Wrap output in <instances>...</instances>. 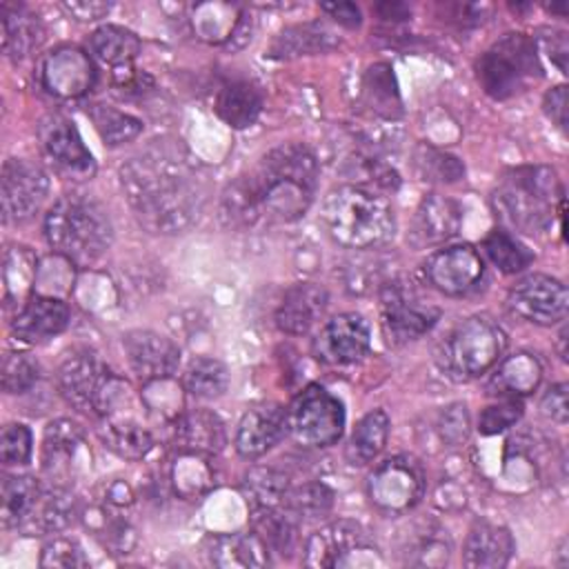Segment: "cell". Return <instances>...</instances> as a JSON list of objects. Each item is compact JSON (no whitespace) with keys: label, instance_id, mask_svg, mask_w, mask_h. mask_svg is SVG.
Returning a JSON list of instances; mask_svg holds the SVG:
<instances>
[{"label":"cell","instance_id":"obj_43","mask_svg":"<svg viewBox=\"0 0 569 569\" xmlns=\"http://www.w3.org/2000/svg\"><path fill=\"white\" fill-rule=\"evenodd\" d=\"M482 251L502 273H518L533 262V251L507 229H493L482 240Z\"/></svg>","mask_w":569,"mask_h":569},{"label":"cell","instance_id":"obj_36","mask_svg":"<svg viewBox=\"0 0 569 569\" xmlns=\"http://www.w3.org/2000/svg\"><path fill=\"white\" fill-rule=\"evenodd\" d=\"M38 276V258L29 247L11 244L4 249L2 260V289H4V305L22 307L33 293V282Z\"/></svg>","mask_w":569,"mask_h":569},{"label":"cell","instance_id":"obj_58","mask_svg":"<svg viewBox=\"0 0 569 569\" xmlns=\"http://www.w3.org/2000/svg\"><path fill=\"white\" fill-rule=\"evenodd\" d=\"M104 502H107V507H113V509L129 507L133 502V489L124 480H113L104 489Z\"/></svg>","mask_w":569,"mask_h":569},{"label":"cell","instance_id":"obj_42","mask_svg":"<svg viewBox=\"0 0 569 569\" xmlns=\"http://www.w3.org/2000/svg\"><path fill=\"white\" fill-rule=\"evenodd\" d=\"M182 387L187 393L202 398V400L218 398L229 387L227 367L220 360L209 358V356L193 358L182 376Z\"/></svg>","mask_w":569,"mask_h":569},{"label":"cell","instance_id":"obj_6","mask_svg":"<svg viewBox=\"0 0 569 569\" xmlns=\"http://www.w3.org/2000/svg\"><path fill=\"white\" fill-rule=\"evenodd\" d=\"M542 76L538 47L525 33H507L476 60L480 89L493 100L518 96L529 82Z\"/></svg>","mask_w":569,"mask_h":569},{"label":"cell","instance_id":"obj_51","mask_svg":"<svg viewBox=\"0 0 569 569\" xmlns=\"http://www.w3.org/2000/svg\"><path fill=\"white\" fill-rule=\"evenodd\" d=\"M438 436L447 447H458L469 438L471 431V420H469V411L462 402H453L449 407H445L438 416L436 422Z\"/></svg>","mask_w":569,"mask_h":569},{"label":"cell","instance_id":"obj_28","mask_svg":"<svg viewBox=\"0 0 569 569\" xmlns=\"http://www.w3.org/2000/svg\"><path fill=\"white\" fill-rule=\"evenodd\" d=\"M398 553L405 565L445 567L451 558V538L438 522L422 520L407 529Z\"/></svg>","mask_w":569,"mask_h":569},{"label":"cell","instance_id":"obj_39","mask_svg":"<svg viewBox=\"0 0 569 569\" xmlns=\"http://www.w3.org/2000/svg\"><path fill=\"white\" fill-rule=\"evenodd\" d=\"M87 47L96 60L109 64L111 69H120L133 62L140 51V40L133 31L124 27L102 24L89 36Z\"/></svg>","mask_w":569,"mask_h":569},{"label":"cell","instance_id":"obj_44","mask_svg":"<svg viewBox=\"0 0 569 569\" xmlns=\"http://www.w3.org/2000/svg\"><path fill=\"white\" fill-rule=\"evenodd\" d=\"M87 113L93 120L96 131L109 147L131 142L142 131V122L138 118H133L124 111H118L113 107H107V104H93Z\"/></svg>","mask_w":569,"mask_h":569},{"label":"cell","instance_id":"obj_40","mask_svg":"<svg viewBox=\"0 0 569 569\" xmlns=\"http://www.w3.org/2000/svg\"><path fill=\"white\" fill-rule=\"evenodd\" d=\"M40 491L42 487L33 476H4L0 496L2 527H24L40 498Z\"/></svg>","mask_w":569,"mask_h":569},{"label":"cell","instance_id":"obj_47","mask_svg":"<svg viewBox=\"0 0 569 569\" xmlns=\"http://www.w3.org/2000/svg\"><path fill=\"white\" fill-rule=\"evenodd\" d=\"M40 376L38 362L22 351H7L2 358V389L7 393L29 391Z\"/></svg>","mask_w":569,"mask_h":569},{"label":"cell","instance_id":"obj_27","mask_svg":"<svg viewBox=\"0 0 569 569\" xmlns=\"http://www.w3.org/2000/svg\"><path fill=\"white\" fill-rule=\"evenodd\" d=\"M209 560L222 569H260L271 562V551L256 531L220 533L209 542Z\"/></svg>","mask_w":569,"mask_h":569},{"label":"cell","instance_id":"obj_21","mask_svg":"<svg viewBox=\"0 0 569 569\" xmlns=\"http://www.w3.org/2000/svg\"><path fill=\"white\" fill-rule=\"evenodd\" d=\"M69 305L58 296L33 293L22 307H18L11 331L22 342H44L69 327Z\"/></svg>","mask_w":569,"mask_h":569},{"label":"cell","instance_id":"obj_50","mask_svg":"<svg viewBox=\"0 0 569 569\" xmlns=\"http://www.w3.org/2000/svg\"><path fill=\"white\" fill-rule=\"evenodd\" d=\"M522 416V400L520 398H500V402L489 405L480 411L478 431L482 436H496L509 427H513Z\"/></svg>","mask_w":569,"mask_h":569},{"label":"cell","instance_id":"obj_31","mask_svg":"<svg viewBox=\"0 0 569 569\" xmlns=\"http://www.w3.org/2000/svg\"><path fill=\"white\" fill-rule=\"evenodd\" d=\"M213 111L233 129L251 127L262 111V96L249 80L224 82L213 100Z\"/></svg>","mask_w":569,"mask_h":569},{"label":"cell","instance_id":"obj_59","mask_svg":"<svg viewBox=\"0 0 569 569\" xmlns=\"http://www.w3.org/2000/svg\"><path fill=\"white\" fill-rule=\"evenodd\" d=\"M373 11H376L382 20H389V22H400V20L411 18V9H409L405 2H378V4L373 7Z\"/></svg>","mask_w":569,"mask_h":569},{"label":"cell","instance_id":"obj_56","mask_svg":"<svg viewBox=\"0 0 569 569\" xmlns=\"http://www.w3.org/2000/svg\"><path fill=\"white\" fill-rule=\"evenodd\" d=\"M62 7L71 18L82 20V22L104 18L111 11V2H98V0H89V2L87 0H71V2H64Z\"/></svg>","mask_w":569,"mask_h":569},{"label":"cell","instance_id":"obj_9","mask_svg":"<svg viewBox=\"0 0 569 569\" xmlns=\"http://www.w3.org/2000/svg\"><path fill=\"white\" fill-rule=\"evenodd\" d=\"M289 433L309 449L331 447L345 431V407L322 385H307L287 409Z\"/></svg>","mask_w":569,"mask_h":569},{"label":"cell","instance_id":"obj_23","mask_svg":"<svg viewBox=\"0 0 569 569\" xmlns=\"http://www.w3.org/2000/svg\"><path fill=\"white\" fill-rule=\"evenodd\" d=\"M329 296L320 284L298 282L289 287L276 309V327L289 336H305L325 316Z\"/></svg>","mask_w":569,"mask_h":569},{"label":"cell","instance_id":"obj_35","mask_svg":"<svg viewBox=\"0 0 569 569\" xmlns=\"http://www.w3.org/2000/svg\"><path fill=\"white\" fill-rule=\"evenodd\" d=\"M100 438L113 453L127 460H142L153 449L151 431L129 416H104Z\"/></svg>","mask_w":569,"mask_h":569},{"label":"cell","instance_id":"obj_5","mask_svg":"<svg viewBox=\"0 0 569 569\" xmlns=\"http://www.w3.org/2000/svg\"><path fill=\"white\" fill-rule=\"evenodd\" d=\"M44 238L67 262L89 267L113 242V224L107 209L89 196H64L44 213Z\"/></svg>","mask_w":569,"mask_h":569},{"label":"cell","instance_id":"obj_55","mask_svg":"<svg viewBox=\"0 0 569 569\" xmlns=\"http://www.w3.org/2000/svg\"><path fill=\"white\" fill-rule=\"evenodd\" d=\"M542 109L545 113L549 116V120L553 124H558L560 129L567 127V87L565 84H558L553 89H549L545 93V100H542Z\"/></svg>","mask_w":569,"mask_h":569},{"label":"cell","instance_id":"obj_34","mask_svg":"<svg viewBox=\"0 0 569 569\" xmlns=\"http://www.w3.org/2000/svg\"><path fill=\"white\" fill-rule=\"evenodd\" d=\"M78 513L80 509L76 496L62 485H51L49 489L40 491V498L24 527L40 533H58L67 529L78 518Z\"/></svg>","mask_w":569,"mask_h":569},{"label":"cell","instance_id":"obj_57","mask_svg":"<svg viewBox=\"0 0 569 569\" xmlns=\"http://www.w3.org/2000/svg\"><path fill=\"white\" fill-rule=\"evenodd\" d=\"M320 9L325 13H329V18H333L338 24H342L347 29H356L362 22L360 9L353 2H322Z\"/></svg>","mask_w":569,"mask_h":569},{"label":"cell","instance_id":"obj_37","mask_svg":"<svg viewBox=\"0 0 569 569\" xmlns=\"http://www.w3.org/2000/svg\"><path fill=\"white\" fill-rule=\"evenodd\" d=\"M251 511H253L251 531H256L262 538V542L269 547L271 553H280L289 558L298 545V518L282 505L260 507Z\"/></svg>","mask_w":569,"mask_h":569},{"label":"cell","instance_id":"obj_4","mask_svg":"<svg viewBox=\"0 0 569 569\" xmlns=\"http://www.w3.org/2000/svg\"><path fill=\"white\" fill-rule=\"evenodd\" d=\"M322 227L340 247L373 249L396 233L391 202L362 184H340L322 202Z\"/></svg>","mask_w":569,"mask_h":569},{"label":"cell","instance_id":"obj_45","mask_svg":"<svg viewBox=\"0 0 569 569\" xmlns=\"http://www.w3.org/2000/svg\"><path fill=\"white\" fill-rule=\"evenodd\" d=\"M413 167L422 180L429 182H456L465 176V164L431 144H418L413 151Z\"/></svg>","mask_w":569,"mask_h":569},{"label":"cell","instance_id":"obj_22","mask_svg":"<svg viewBox=\"0 0 569 569\" xmlns=\"http://www.w3.org/2000/svg\"><path fill=\"white\" fill-rule=\"evenodd\" d=\"M462 224L460 204L442 193H427L411 220L409 240L413 247H436L451 240Z\"/></svg>","mask_w":569,"mask_h":569},{"label":"cell","instance_id":"obj_1","mask_svg":"<svg viewBox=\"0 0 569 569\" xmlns=\"http://www.w3.org/2000/svg\"><path fill=\"white\" fill-rule=\"evenodd\" d=\"M316 189V156L300 142H284L224 187L220 218L236 229L287 224L307 213Z\"/></svg>","mask_w":569,"mask_h":569},{"label":"cell","instance_id":"obj_53","mask_svg":"<svg viewBox=\"0 0 569 569\" xmlns=\"http://www.w3.org/2000/svg\"><path fill=\"white\" fill-rule=\"evenodd\" d=\"M442 11H445V18L449 22H456L458 27H476V24H482L487 13L491 11L489 4L485 2H447L442 4Z\"/></svg>","mask_w":569,"mask_h":569},{"label":"cell","instance_id":"obj_30","mask_svg":"<svg viewBox=\"0 0 569 569\" xmlns=\"http://www.w3.org/2000/svg\"><path fill=\"white\" fill-rule=\"evenodd\" d=\"M0 24H2V51L11 58H24L33 53L44 40V29L38 16H33L22 4L2 2Z\"/></svg>","mask_w":569,"mask_h":569},{"label":"cell","instance_id":"obj_10","mask_svg":"<svg viewBox=\"0 0 569 569\" xmlns=\"http://www.w3.org/2000/svg\"><path fill=\"white\" fill-rule=\"evenodd\" d=\"M427 487L420 462L411 456H393L380 462L367 482L369 500L385 513H405L413 509Z\"/></svg>","mask_w":569,"mask_h":569},{"label":"cell","instance_id":"obj_14","mask_svg":"<svg viewBox=\"0 0 569 569\" xmlns=\"http://www.w3.org/2000/svg\"><path fill=\"white\" fill-rule=\"evenodd\" d=\"M507 307L522 320L549 327L565 320L569 311V291L558 278L531 273L509 289Z\"/></svg>","mask_w":569,"mask_h":569},{"label":"cell","instance_id":"obj_17","mask_svg":"<svg viewBox=\"0 0 569 569\" xmlns=\"http://www.w3.org/2000/svg\"><path fill=\"white\" fill-rule=\"evenodd\" d=\"M422 269L433 289L442 291L445 296H462L480 282L485 262L478 249L471 244H451L433 251L425 260Z\"/></svg>","mask_w":569,"mask_h":569},{"label":"cell","instance_id":"obj_32","mask_svg":"<svg viewBox=\"0 0 569 569\" xmlns=\"http://www.w3.org/2000/svg\"><path fill=\"white\" fill-rule=\"evenodd\" d=\"M360 98L362 104L367 107L369 113L385 118V120H396L402 116V100L398 91V80L387 62H376L367 67L362 73L360 82Z\"/></svg>","mask_w":569,"mask_h":569},{"label":"cell","instance_id":"obj_3","mask_svg":"<svg viewBox=\"0 0 569 569\" xmlns=\"http://www.w3.org/2000/svg\"><path fill=\"white\" fill-rule=\"evenodd\" d=\"M496 216L522 233H542L562 220V184L551 167H516L491 193Z\"/></svg>","mask_w":569,"mask_h":569},{"label":"cell","instance_id":"obj_11","mask_svg":"<svg viewBox=\"0 0 569 569\" xmlns=\"http://www.w3.org/2000/svg\"><path fill=\"white\" fill-rule=\"evenodd\" d=\"M378 551L369 531L356 520H333L313 531L305 545V565L316 569L353 567L356 556Z\"/></svg>","mask_w":569,"mask_h":569},{"label":"cell","instance_id":"obj_24","mask_svg":"<svg viewBox=\"0 0 569 569\" xmlns=\"http://www.w3.org/2000/svg\"><path fill=\"white\" fill-rule=\"evenodd\" d=\"M84 431L78 422L69 418L51 420L42 438V469L49 476L51 485H64L73 473V460L82 447Z\"/></svg>","mask_w":569,"mask_h":569},{"label":"cell","instance_id":"obj_26","mask_svg":"<svg viewBox=\"0 0 569 569\" xmlns=\"http://www.w3.org/2000/svg\"><path fill=\"white\" fill-rule=\"evenodd\" d=\"M516 551L513 536L507 527L476 522L469 529L462 549V565L469 569H502Z\"/></svg>","mask_w":569,"mask_h":569},{"label":"cell","instance_id":"obj_38","mask_svg":"<svg viewBox=\"0 0 569 569\" xmlns=\"http://www.w3.org/2000/svg\"><path fill=\"white\" fill-rule=\"evenodd\" d=\"M389 436V416L382 409H373L360 418L345 447V458L353 467H365L378 458Z\"/></svg>","mask_w":569,"mask_h":569},{"label":"cell","instance_id":"obj_12","mask_svg":"<svg viewBox=\"0 0 569 569\" xmlns=\"http://www.w3.org/2000/svg\"><path fill=\"white\" fill-rule=\"evenodd\" d=\"M382 327L391 342H409L427 333L440 318V309L425 302L409 284L393 280L380 289Z\"/></svg>","mask_w":569,"mask_h":569},{"label":"cell","instance_id":"obj_7","mask_svg":"<svg viewBox=\"0 0 569 569\" xmlns=\"http://www.w3.org/2000/svg\"><path fill=\"white\" fill-rule=\"evenodd\" d=\"M507 336L487 316H471L458 322L440 345L442 371L458 380H471L489 371L505 353Z\"/></svg>","mask_w":569,"mask_h":569},{"label":"cell","instance_id":"obj_60","mask_svg":"<svg viewBox=\"0 0 569 569\" xmlns=\"http://www.w3.org/2000/svg\"><path fill=\"white\" fill-rule=\"evenodd\" d=\"M551 13H558V16H565L567 13V2H558V4H549L547 7Z\"/></svg>","mask_w":569,"mask_h":569},{"label":"cell","instance_id":"obj_54","mask_svg":"<svg viewBox=\"0 0 569 569\" xmlns=\"http://www.w3.org/2000/svg\"><path fill=\"white\" fill-rule=\"evenodd\" d=\"M540 409L547 418L565 425L567 422V416H569V409H567V385L560 382V385H553L545 391L542 400H540Z\"/></svg>","mask_w":569,"mask_h":569},{"label":"cell","instance_id":"obj_13","mask_svg":"<svg viewBox=\"0 0 569 569\" xmlns=\"http://www.w3.org/2000/svg\"><path fill=\"white\" fill-rule=\"evenodd\" d=\"M49 193L44 169L24 158H9L2 164L0 200L4 222H24L36 216Z\"/></svg>","mask_w":569,"mask_h":569},{"label":"cell","instance_id":"obj_19","mask_svg":"<svg viewBox=\"0 0 569 569\" xmlns=\"http://www.w3.org/2000/svg\"><path fill=\"white\" fill-rule=\"evenodd\" d=\"M40 82L56 98H80L96 82L93 60L82 49L58 47L42 60Z\"/></svg>","mask_w":569,"mask_h":569},{"label":"cell","instance_id":"obj_8","mask_svg":"<svg viewBox=\"0 0 569 569\" xmlns=\"http://www.w3.org/2000/svg\"><path fill=\"white\" fill-rule=\"evenodd\" d=\"M56 385L60 396L78 411L107 416L127 385L116 378L93 351H78L67 356L58 371Z\"/></svg>","mask_w":569,"mask_h":569},{"label":"cell","instance_id":"obj_48","mask_svg":"<svg viewBox=\"0 0 569 569\" xmlns=\"http://www.w3.org/2000/svg\"><path fill=\"white\" fill-rule=\"evenodd\" d=\"M87 565L89 560L80 542L67 536L51 538L40 553V567H47V569H82Z\"/></svg>","mask_w":569,"mask_h":569},{"label":"cell","instance_id":"obj_46","mask_svg":"<svg viewBox=\"0 0 569 569\" xmlns=\"http://www.w3.org/2000/svg\"><path fill=\"white\" fill-rule=\"evenodd\" d=\"M333 505V491L322 482H305L300 487H289L282 507L296 518H318L327 513Z\"/></svg>","mask_w":569,"mask_h":569},{"label":"cell","instance_id":"obj_18","mask_svg":"<svg viewBox=\"0 0 569 569\" xmlns=\"http://www.w3.org/2000/svg\"><path fill=\"white\" fill-rule=\"evenodd\" d=\"M122 351L129 369L147 385L169 380L180 365L178 345L156 331L133 329L122 336Z\"/></svg>","mask_w":569,"mask_h":569},{"label":"cell","instance_id":"obj_16","mask_svg":"<svg viewBox=\"0 0 569 569\" xmlns=\"http://www.w3.org/2000/svg\"><path fill=\"white\" fill-rule=\"evenodd\" d=\"M371 345L369 322L353 311L329 318L313 336L311 349L320 362L351 365L360 360Z\"/></svg>","mask_w":569,"mask_h":569},{"label":"cell","instance_id":"obj_33","mask_svg":"<svg viewBox=\"0 0 569 569\" xmlns=\"http://www.w3.org/2000/svg\"><path fill=\"white\" fill-rule=\"evenodd\" d=\"M338 44L336 33L320 20L293 24L280 31L273 40L269 56L271 58H298V56H313L331 51Z\"/></svg>","mask_w":569,"mask_h":569},{"label":"cell","instance_id":"obj_25","mask_svg":"<svg viewBox=\"0 0 569 569\" xmlns=\"http://www.w3.org/2000/svg\"><path fill=\"white\" fill-rule=\"evenodd\" d=\"M176 445L180 451L216 456L227 445V429L218 413L209 409H189L176 416Z\"/></svg>","mask_w":569,"mask_h":569},{"label":"cell","instance_id":"obj_52","mask_svg":"<svg viewBox=\"0 0 569 569\" xmlns=\"http://www.w3.org/2000/svg\"><path fill=\"white\" fill-rule=\"evenodd\" d=\"M536 47H540L547 58L558 67L560 73H567V58H569V44L567 33L558 29H542L540 36L533 40Z\"/></svg>","mask_w":569,"mask_h":569},{"label":"cell","instance_id":"obj_20","mask_svg":"<svg viewBox=\"0 0 569 569\" xmlns=\"http://www.w3.org/2000/svg\"><path fill=\"white\" fill-rule=\"evenodd\" d=\"M289 433V413L278 402H260L244 411L236 429V451L247 458H260Z\"/></svg>","mask_w":569,"mask_h":569},{"label":"cell","instance_id":"obj_41","mask_svg":"<svg viewBox=\"0 0 569 569\" xmlns=\"http://www.w3.org/2000/svg\"><path fill=\"white\" fill-rule=\"evenodd\" d=\"M289 487V476L276 467H253L244 473L242 480V491L251 509L280 507Z\"/></svg>","mask_w":569,"mask_h":569},{"label":"cell","instance_id":"obj_29","mask_svg":"<svg viewBox=\"0 0 569 569\" xmlns=\"http://www.w3.org/2000/svg\"><path fill=\"white\" fill-rule=\"evenodd\" d=\"M542 378V367L536 356L518 351L500 360L498 369L489 378V393L500 398H522L531 393Z\"/></svg>","mask_w":569,"mask_h":569},{"label":"cell","instance_id":"obj_49","mask_svg":"<svg viewBox=\"0 0 569 569\" xmlns=\"http://www.w3.org/2000/svg\"><path fill=\"white\" fill-rule=\"evenodd\" d=\"M33 451V438L27 425L22 422H11L2 429L0 436V460L7 467H18L27 465L31 460Z\"/></svg>","mask_w":569,"mask_h":569},{"label":"cell","instance_id":"obj_15","mask_svg":"<svg viewBox=\"0 0 569 569\" xmlns=\"http://www.w3.org/2000/svg\"><path fill=\"white\" fill-rule=\"evenodd\" d=\"M38 138L49 162L67 178L87 180L96 173V162L73 120L51 113L40 120Z\"/></svg>","mask_w":569,"mask_h":569},{"label":"cell","instance_id":"obj_2","mask_svg":"<svg viewBox=\"0 0 569 569\" xmlns=\"http://www.w3.org/2000/svg\"><path fill=\"white\" fill-rule=\"evenodd\" d=\"M120 184L140 224L153 233H178L198 216L200 182L176 144H156L120 167Z\"/></svg>","mask_w":569,"mask_h":569}]
</instances>
